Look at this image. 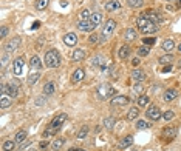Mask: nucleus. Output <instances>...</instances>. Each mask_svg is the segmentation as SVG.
Here are the masks:
<instances>
[{"label": "nucleus", "mask_w": 181, "mask_h": 151, "mask_svg": "<svg viewBox=\"0 0 181 151\" xmlns=\"http://www.w3.org/2000/svg\"><path fill=\"white\" fill-rule=\"evenodd\" d=\"M139 63H141V62H139V59H138V57H135V59H132V65H133V66H138Z\"/></svg>", "instance_id": "50"}, {"label": "nucleus", "mask_w": 181, "mask_h": 151, "mask_svg": "<svg viewBox=\"0 0 181 151\" xmlns=\"http://www.w3.org/2000/svg\"><path fill=\"white\" fill-rule=\"evenodd\" d=\"M149 126H150V123L146 122V120H138V122H136V128H138V129H146V128H149Z\"/></svg>", "instance_id": "44"}, {"label": "nucleus", "mask_w": 181, "mask_h": 151, "mask_svg": "<svg viewBox=\"0 0 181 151\" xmlns=\"http://www.w3.org/2000/svg\"><path fill=\"white\" fill-rule=\"evenodd\" d=\"M121 8V2H116V0H112V2H109V3H105V10L107 11H116V10H119Z\"/></svg>", "instance_id": "26"}, {"label": "nucleus", "mask_w": 181, "mask_h": 151, "mask_svg": "<svg viewBox=\"0 0 181 151\" xmlns=\"http://www.w3.org/2000/svg\"><path fill=\"white\" fill-rule=\"evenodd\" d=\"M48 2H50V0H37V2H36V10H39V11L45 10L48 6Z\"/></svg>", "instance_id": "40"}, {"label": "nucleus", "mask_w": 181, "mask_h": 151, "mask_svg": "<svg viewBox=\"0 0 181 151\" xmlns=\"http://www.w3.org/2000/svg\"><path fill=\"white\" fill-rule=\"evenodd\" d=\"M173 48H175V42H173L172 39H166V40L162 42V50H164V51L169 53V51H172Z\"/></svg>", "instance_id": "30"}, {"label": "nucleus", "mask_w": 181, "mask_h": 151, "mask_svg": "<svg viewBox=\"0 0 181 151\" xmlns=\"http://www.w3.org/2000/svg\"><path fill=\"white\" fill-rule=\"evenodd\" d=\"M20 43H22V40H20V37H13V39H10L8 40V43L5 45V53H14V51H17V48L20 46Z\"/></svg>", "instance_id": "6"}, {"label": "nucleus", "mask_w": 181, "mask_h": 151, "mask_svg": "<svg viewBox=\"0 0 181 151\" xmlns=\"http://www.w3.org/2000/svg\"><path fill=\"white\" fill-rule=\"evenodd\" d=\"M64 143H65V139H64V137H56V139H54V142L51 143L53 151H59V149L64 146Z\"/></svg>", "instance_id": "24"}, {"label": "nucleus", "mask_w": 181, "mask_h": 151, "mask_svg": "<svg viewBox=\"0 0 181 151\" xmlns=\"http://www.w3.org/2000/svg\"><path fill=\"white\" fill-rule=\"evenodd\" d=\"M115 28H116V22H115L113 19H109V20L105 22L104 28H102V34H101L102 40L110 39V37H112V34H113V31H115Z\"/></svg>", "instance_id": "4"}, {"label": "nucleus", "mask_w": 181, "mask_h": 151, "mask_svg": "<svg viewBox=\"0 0 181 151\" xmlns=\"http://www.w3.org/2000/svg\"><path fill=\"white\" fill-rule=\"evenodd\" d=\"M169 71H172V65H166L162 68V73H169Z\"/></svg>", "instance_id": "52"}, {"label": "nucleus", "mask_w": 181, "mask_h": 151, "mask_svg": "<svg viewBox=\"0 0 181 151\" xmlns=\"http://www.w3.org/2000/svg\"><path fill=\"white\" fill-rule=\"evenodd\" d=\"M141 14H142V16H146L152 23H156V25H158V23L161 22V17H159L156 13H153V11H146V13H141Z\"/></svg>", "instance_id": "16"}, {"label": "nucleus", "mask_w": 181, "mask_h": 151, "mask_svg": "<svg viewBox=\"0 0 181 151\" xmlns=\"http://www.w3.org/2000/svg\"><path fill=\"white\" fill-rule=\"evenodd\" d=\"M178 68H181V59L178 60Z\"/></svg>", "instance_id": "56"}, {"label": "nucleus", "mask_w": 181, "mask_h": 151, "mask_svg": "<svg viewBox=\"0 0 181 151\" xmlns=\"http://www.w3.org/2000/svg\"><path fill=\"white\" fill-rule=\"evenodd\" d=\"M147 23H150V20H149V19H147L146 16H142V14H141V16H138V19H136V25H138L139 28L146 26Z\"/></svg>", "instance_id": "35"}, {"label": "nucleus", "mask_w": 181, "mask_h": 151, "mask_svg": "<svg viewBox=\"0 0 181 151\" xmlns=\"http://www.w3.org/2000/svg\"><path fill=\"white\" fill-rule=\"evenodd\" d=\"M136 53H138V56H139V57H146V56H149L150 48H149L147 45H142V46H139V48L136 50Z\"/></svg>", "instance_id": "34"}, {"label": "nucleus", "mask_w": 181, "mask_h": 151, "mask_svg": "<svg viewBox=\"0 0 181 151\" xmlns=\"http://www.w3.org/2000/svg\"><path fill=\"white\" fill-rule=\"evenodd\" d=\"M176 136V128L175 126H166L164 129H162V137H166V139H173Z\"/></svg>", "instance_id": "19"}, {"label": "nucleus", "mask_w": 181, "mask_h": 151, "mask_svg": "<svg viewBox=\"0 0 181 151\" xmlns=\"http://www.w3.org/2000/svg\"><path fill=\"white\" fill-rule=\"evenodd\" d=\"M127 5L130 8H141L144 5V2L142 0H127Z\"/></svg>", "instance_id": "39"}, {"label": "nucleus", "mask_w": 181, "mask_h": 151, "mask_svg": "<svg viewBox=\"0 0 181 151\" xmlns=\"http://www.w3.org/2000/svg\"><path fill=\"white\" fill-rule=\"evenodd\" d=\"M172 62H173V56L172 54H164V56L159 57V63L161 65H172Z\"/></svg>", "instance_id": "31"}, {"label": "nucleus", "mask_w": 181, "mask_h": 151, "mask_svg": "<svg viewBox=\"0 0 181 151\" xmlns=\"http://www.w3.org/2000/svg\"><path fill=\"white\" fill-rule=\"evenodd\" d=\"M23 65H25V59L23 57H17L14 59L13 62V71H14V76H22L23 74Z\"/></svg>", "instance_id": "7"}, {"label": "nucleus", "mask_w": 181, "mask_h": 151, "mask_svg": "<svg viewBox=\"0 0 181 151\" xmlns=\"http://www.w3.org/2000/svg\"><path fill=\"white\" fill-rule=\"evenodd\" d=\"M133 143V136H125L122 140H121V143H119V146H121V149H124V148H127V146H130Z\"/></svg>", "instance_id": "33"}, {"label": "nucleus", "mask_w": 181, "mask_h": 151, "mask_svg": "<svg viewBox=\"0 0 181 151\" xmlns=\"http://www.w3.org/2000/svg\"><path fill=\"white\" fill-rule=\"evenodd\" d=\"M146 114H147V117H149L150 120H159V119L162 117V114H161V109H159L158 106H155V105L149 106Z\"/></svg>", "instance_id": "9"}, {"label": "nucleus", "mask_w": 181, "mask_h": 151, "mask_svg": "<svg viewBox=\"0 0 181 151\" xmlns=\"http://www.w3.org/2000/svg\"><path fill=\"white\" fill-rule=\"evenodd\" d=\"M56 91V83L54 82H47L43 85V96H51Z\"/></svg>", "instance_id": "18"}, {"label": "nucleus", "mask_w": 181, "mask_h": 151, "mask_svg": "<svg viewBox=\"0 0 181 151\" xmlns=\"http://www.w3.org/2000/svg\"><path fill=\"white\" fill-rule=\"evenodd\" d=\"M40 66H42L40 59H39L37 56H33V57H31V60H30V68H31L33 71H34V70H36V71H39V70H40Z\"/></svg>", "instance_id": "22"}, {"label": "nucleus", "mask_w": 181, "mask_h": 151, "mask_svg": "<svg viewBox=\"0 0 181 151\" xmlns=\"http://www.w3.org/2000/svg\"><path fill=\"white\" fill-rule=\"evenodd\" d=\"M45 65L48 68H57L60 65V54L56 50H50L45 53Z\"/></svg>", "instance_id": "3"}, {"label": "nucleus", "mask_w": 181, "mask_h": 151, "mask_svg": "<svg viewBox=\"0 0 181 151\" xmlns=\"http://www.w3.org/2000/svg\"><path fill=\"white\" fill-rule=\"evenodd\" d=\"M0 106H2V109L10 108V106H11V97H10V96L2 94V99H0Z\"/></svg>", "instance_id": "27"}, {"label": "nucleus", "mask_w": 181, "mask_h": 151, "mask_svg": "<svg viewBox=\"0 0 181 151\" xmlns=\"http://www.w3.org/2000/svg\"><path fill=\"white\" fill-rule=\"evenodd\" d=\"M142 42H144V45L149 46V45H153L155 43V39L153 37H146V39H142Z\"/></svg>", "instance_id": "46"}, {"label": "nucleus", "mask_w": 181, "mask_h": 151, "mask_svg": "<svg viewBox=\"0 0 181 151\" xmlns=\"http://www.w3.org/2000/svg\"><path fill=\"white\" fill-rule=\"evenodd\" d=\"M96 26L93 25L92 20H79L77 22V30L82 31V33H92Z\"/></svg>", "instance_id": "8"}, {"label": "nucleus", "mask_w": 181, "mask_h": 151, "mask_svg": "<svg viewBox=\"0 0 181 151\" xmlns=\"http://www.w3.org/2000/svg\"><path fill=\"white\" fill-rule=\"evenodd\" d=\"M39 79H40V73H39V71L31 73V74L28 76V85H34V83H37V82H39Z\"/></svg>", "instance_id": "32"}, {"label": "nucleus", "mask_w": 181, "mask_h": 151, "mask_svg": "<svg viewBox=\"0 0 181 151\" xmlns=\"http://www.w3.org/2000/svg\"><path fill=\"white\" fill-rule=\"evenodd\" d=\"M27 137H28V133H27L25 129H20V131H17V133H16V136H14V140H16L19 145H22V143L27 140Z\"/></svg>", "instance_id": "20"}, {"label": "nucleus", "mask_w": 181, "mask_h": 151, "mask_svg": "<svg viewBox=\"0 0 181 151\" xmlns=\"http://www.w3.org/2000/svg\"><path fill=\"white\" fill-rule=\"evenodd\" d=\"M47 146H48V142H45V140H43V142H40V143H39V148H40V149H45V148H47Z\"/></svg>", "instance_id": "51"}, {"label": "nucleus", "mask_w": 181, "mask_h": 151, "mask_svg": "<svg viewBox=\"0 0 181 151\" xmlns=\"http://www.w3.org/2000/svg\"><path fill=\"white\" fill-rule=\"evenodd\" d=\"M16 143H17L16 140H5L2 148H3V151H14L16 149Z\"/></svg>", "instance_id": "29"}, {"label": "nucleus", "mask_w": 181, "mask_h": 151, "mask_svg": "<svg viewBox=\"0 0 181 151\" xmlns=\"http://www.w3.org/2000/svg\"><path fill=\"white\" fill-rule=\"evenodd\" d=\"M115 122H116L115 117H105V119H104V126L109 128V129H112V128L115 126Z\"/></svg>", "instance_id": "38"}, {"label": "nucleus", "mask_w": 181, "mask_h": 151, "mask_svg": "<svg viewBox=\"0 0 181 151\" xmlns=\"http://www.w3.org/2000/svg\"><path fill=\"white\" fill-rule=\"evenodd\" d=\"M6 36H8V28L6 26H2V30H0V37L5 39Z\"/></svg>", "instance_id": "48"}, {"label": "nucleus", "mask_w": 181, "mask_h": 151, "mask_svg": "<svg viewBox=\"0 0 181 151\" xmlns=\"http://www.w3.org/2000/svg\"><path fill=\"white\" fill-rule=\"evenodd\" d=\"M64 43L67 45V46H74L76 43H77V36L74 34V33H68V34H65L64 36Z\"/></svg>", "instance_id": "12"}, {"label": "nucleus", "mask_w": 181, "mask_h": 151, "mask_svg": "<svg viewBox=\"0 0 181 151\" xmlns=\"http://www.w3.org/2000/svg\"><path fill=\"white\" fill-rule=\"evenodd\" d=\"M176 96H178V91H176L175 88H169V89L164 93V102H172V100L176 99Z\"/></svg>", "instance_id": "17"}, {"label": "nucleus", "mask_w": 181, "mask_h": 151, "mask_svg": "<svg viewBox=\"0 0 181 151\" xmlns=\"http://www.w3.org/2000/svg\"><path fill=\"white\" fill-rule=\"evenodd\" d=\"M178 51H179V53H181V43H179V45H178Z\"/></svg>", "instance_id": "57"}, {"label": "nucleus", "mask_w": 181, "mask_h": 151, "mask_svg": "<svg viewBox=\"0 0 181 151\" xmlns=\"http://www.w3.org/2000/svg\"><path fill=\"white\" fill-rule=\"evenodd\" d=\"M80 20H90V17H92V13H90L88 10H82L80 14H79Z\"/></svg>", "instance_id": "43"}, {"label": "nucleus", "mask_w": 181, "mask_h": 151, "mask_svg": "<svg viewBox=\"0 0 181 151\" xmlns=\"http://www.w3.org/2000/svg\"><path fill=\"white\" fill-rule=\"evenodd\" d=\"M84 59H85V51H84V50L77 48V50H74V51L71 53V60H73V62H80V60H84Z\"/></svg>", "instance_id": "15"}, {"label": "nucleus", "mask_w": 181, "mask_h": 151, "mask_svg": "<svg viewBox=\"0 0 181 151\" xmlns=\"http://www.w3.org/2000/svg\"><path fill=\"white\" fill-rule=\"evenodd\" d=\"M132 91H133V94H135V96H141V94H142V91H144V86H142L141 83H136V85L132 88Z\"/></svg>", "instance_id": "41"}, {"label": "nucleus", "mask_w": 181, "mask_h": 151, "mask_svg": "<svg viewBox=\"0 0 181 151\" xmlns=\"http://www.w3.org/2000/svg\"><path fill=\"white\" fill-rule=\"evenodd\" d=\"M132 79L136 82V83H141L146 80V73L142 70H133L132 71Z\"/></svg>", "instance_id": "14"}, {"label": "nucleus", "mask_w": 181, "mask_h": 151, "mask_svg": "<svg viewBox=\"0 0 181 151\" xmlns=\"http://www.w3.org/2000/svg\"><path fill=\"white\" fill-rule=\"evenodd\" d=\"M162 117H164V120H167V122H169V120H172V119L175 117V113H173L172 109H167V111L162 114Z\"/></svg>", "instance_id": "45"}, {"label": "nucleus", "mask_w": 181, "mask_h": 151, "mask_svg": "<svg viewBox=\"0 0 181 151\" xmlns=\"http://www.w3.org/2000/svg\"><path fill=\"white\" fill-rule=\"evenodd\" d=\"M176 6H178V8L181 6V0H176Z\"/></svg>", "instance_id": "55"}, {"label": "nucleus", "mask_w": 181, "mask_h": 151, "mask_svg": "<svg viewBox=\"0 0 181 151\" xmlns=\"http://www.w3.org/2000/svg\"><path fill=\"white\" fill-rule=\"evenodd\" d=\"M130 56V48H129V45H122L121 48H119V51H118V57L121 59V60H124V59H127Z\"/></svg>", "instance_id": "21"}, {"label": "nucleus", "mask_w": 181, "mask_h": 151, "mask_svg": "<svg viewBox=\"0 0 181 151\" xmlns=\"http://www.w3.org/2000/svg\"><path fill=\"white\" fill-rule=\"evenodd\" d=\"M138 106H147V103L150 102V99H149V96H146V94H141L139 97H138Z\"/></svg>", "instance_id": "36"}, {"label": "nucleus", "mask_w": 181, "mask_h": 151, "mask_svg": "<svg viewBox=\"0 0 181 151\" xmlns=\"http://www.w3.org/2000/svg\"><path fill=\"white\" fill-rule=\"evenodd\" d=\"M65 120H67V114H65V113H60V114L54 116V117L51 119L50 125H48V129L43 133V137H50V136L56 134V133L60 129V126H62V123H64Z\"/></svg>", "instance_id": "1"}, {"label": "nucleus", "mask_w": 181, "mask_h": 151, "mask_svg": "<svg viewBox=\"0 0 181 151\" xmlns=\"http://www.w3.org/2000/svg\"><path fill=\"white\" fill-rule=\"evenodd\" d=\"M159 30V26L156 25V23H147L146 26H142V28H139V31L142 33V34H155L156 31Z\"/></svg>", "instance_id": "11"}, {"label": "nucleus", "mask_w": 181, "mask_h": 151, "mask_svg": "<svg viewBox=\"0 0 181 151\" xmlns=\"http://www.w3.org/2000/svg\"><path fill=\"white\" fill-rule=\"evenodd\" d=\"M87 134H88V126H87V125H84V126L79 129V133H77V139H85V137H87Z\"/></svg>", "instance_id": "42"}, {"label": "nucleus", "mask_w": 181, "mask_h": 151, "mask_svg": "<svg viewBox=\"0 0 181 151\" xmlns=\"http://www.w3.org/2000/svg\"><path fill=\"white\" fill-rule=\"evenodd\" d=\"M129 102H130V99H129L127 96H115V97L110 99V103H112L113 106H124V105H127Z\"/></svg>", "instance_id": "10"}, {"label": "nucleus", "mask_w": 181, "mask_h": 151, "mask_svg": "<svg viewBox=\"0 0 181 151\" xmlns=\"http://www.w3.org/2000/svg\"><path fill=\"white\" fill-rule=\"evenodd\" d=\"M84 77H85V71L82 68H77L71 76V83H79L80 80H84Z\"/></svg>", "instance_id": "13"}, {"label": "nucleus", "mask_w": 181, "mask_h": 151, "mask_svg": "<svg viewBox=\"0 0 181 151\" xmlns=\"http://www.w3.org/2000/svg\"><path fill=\"white\" fill-rule=\"evenodd\" d=\"M70 151H85V149H82V148H71Z\"/></svg>", "instance_id": "54"}, {"label": "nucleus", "mask_w": 181, "mask_h": 151, "mask_svg": "<svg viewBox=\"0 0 181 151\" xmlns=\"http://www.w3.org/2000/svg\"><path fill=\"white\" fill-rule=\"evenodd\" d=\"M138 116H139V109L136 106H132L127 113V120H135V119H138Z\"/></svg>", "instance_id": "28"}, {"label": "nucleus", "mask_w": 181, "mask_h": 151, "mask_svg": "<svg viewBox=\"0 0 181 151\" xmlns=\"http://www.w3.org/2000/svg\"><path fill=\"white\" fill-rule=\"evenodd\" d=\"M19 86H20V82H19L17 79H13V80L6 85V93H8V96H10L11 99L17 97V94H19Z\"/></svg>", "instance_id": "5"}, {"label": "nucleus", "mask_w": 181, "mask_h": 151, "mask_svg": "<svg viewBox=\"0 0 181 151\" xmlns=\"http://www.w3.org/2000/svg\"><path fill=\"white\" fill-rule=\"evenodd\" d=\"M136 39H138L136 31H135L133 28H127V30H125V40H127V42H133V40H136Z\"/></svg>", "instance_id": "23"}, {"label": "nucleus", "mask_w": 181, "mask_h": 151, "mask_svg": "<svg viewBox=\"0 0 181 151\" xmlns=\"http://www.w3.org/2000/svg\"><path fill=\"white\" fill-rule=\"evenodd\" d=\"M96 96H98L101 100L112 99V97H115V88H113L110 83H101V85L96 88Z\"/></svg>", "instance_id": "2"}, {"label": "nucleus", "mask_w": 181, "mask_h": 151, "mask_svg": "<svg viewBox=\"0 0 181 151\" xmlns=\"http://www.w3.org/2000/svg\"><path fill=\"white\" fill-rule=\"evenodd\" d=\"M6 63H8V53H5V54L2 56V70H5Z\"/></svg>", "instance_id": "47"}, {"label": "nucleus", "mask_w": 181, "mask_h": 151, "mask_svg": "<svg viewBox=\"0 0 181 151\" xmlns=\"http://www.w3.org/2000/svg\"><path fill=\"white\" fill-rule=\"evenodd\" d=\"M92 63H93V66H102L105 63V59L102 56H95L93 60H92Z\"/></svg>", "instance_id": "37"}, {"label": "nucleus", "mask_w": 181, "mask_h": 151, "mask_svg": "<svg viewBox=\"0 0 181 151\" xmlns=\"http://www.w3.org/2000/svg\"><path fill=\"white\" fill-rule=\"evenodd\" d=\"M88 40H90V43H96V42L99 40V36H98V34H92Z\"/></svg>", "instance_id": "49"}, {"label": "nucleus", "mask_w": 181, "mask_h": 151, "mask_svg": "<svg viewBox=\"0 0 181 151\" xmlns=\"http://www.w3.org/2000/svg\"><path fill=\"white\" fill-rule=\"evenodd\" d=\"M39 26H40V22H34L33 23V30H37Z\"/></svg>", "instance_id": "53"}, {"label": "nucleus", "mask_w": 181, "mask_h": 151, "mask_svg": "<svg viewBox=\"0 0 181 151\" xmlns=\"http://www.w3.org/2000/svg\"><path fill=\"white\" fill-rule=\"evenodd\" d=\"M90 20L93 22V25H95V26H99V25L102 23V14H101L99 11H96V13H93V14H92Z\"/></svg>", "instance_id": "25"}]
</instances>
